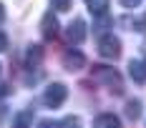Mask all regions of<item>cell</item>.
<instances>
[{
	"label": "cell",
	"instance_id": "1",
	"mask_svg": "<svg viewBox=\"0 0 146 128\" xmlns=\"http://www.w3.org/2000/svg\"><path fill=\"white\" fill-rule=\"evenodd\" d=\"M93 78H98L101 83H106L108 88H111V93H116V96H121L123 93V83H121V75H118L116 71H111V68H103V65H93Z\"/></svg>",
	"mask_w": 146,
	"mask_h": 128
},
{
	"label": "cell",
	"instance_id": "2",
	"mask_svg": "<svg viewBox=\"0 0 146 128\" xmlns=\"http://www.w3.org/2000/svg\"><path fill=\"white\" fill-rule=\"evenodd\" d=\"M66 98H68V88L63 83H50L43 90V103L48 108H60L66 103Z\"/></svg>",
	"mask_w": 146,
	"mask_h": 128
},
{
	"label": "cell",
	"instance_id": "3",
	"mask_svg": "<svg viewBox=\"0 0 146 128\" xmlns=\"http://www.w3.org/2000/svg\"><path fill=\"white\" fill-rule=\"evenodd\" d=\"M98 53L108 60H118L121 58V40L116 35H103L98 40Z\"/></svg>",
	"mask_w": 146,
	"mask_h": 128
},
{
	"label": "cell",
	"instance_id": "4",
	"mask_svg": "<svg viewBox=\"0 0 146 128\" xmlns=\"http://www.w3.org/2000/svg\"><path fill=\"white\" fill-rule=\"evenodd\" d=\"M86 20L83 18H76L73 23H68V28H66V38H68V43H73V45H81V43L86 40Z\"/></svg>",
	"mask_w": 146,
	"mask_h": 128
},
{
	"label": "cell",
	"instance_id": "5",
	"mask_svg": "<svg viewBox=\"0 0 146 128\" xmlns=\"http://www.w3.org/2000/svg\"><path fill=\"white\" fill-rule=\"evenodd\" d=\"M86 65V58L81 50H66L63 53V68L66 71H81Z\"/></svg>",
	"mask_w": 146,
	"mask_h": 128
},
{
	"label": "cell",
	"instance_id": "6",
	"mask_svg": "<svg viewBox=\"0 0 146 128\" xmlns=\"http://www.w3.org/2000/svg\"><path fill=\"white\" fill-rule=\"evenodd\" d=\"M40 30H43V38H48V40H53V38L58 35V20H56V15H53V13H45L43 15Z\"/></svg>",
	"mask_w": 146,
	"mask_h": 128
},
{
	"label": "cell",
	"instance_id": "7",
	"mask_svg": "<svg viewBox=\"0 0 146 128\" xmlns=\"http://www.w3.org/2000/svg\"><path fill=\"white\" fill-rule=\"evenodd\" d=\"M129 75L136 83H146V60H131L129 63Z\"/></svg>",
	"mask_w": 146,
	"mask_h": 128
},
{
	"label": "cell",
	"instance_id": "8",
	"mask_svg": "<svg viewBox=\"0 0 146 128\" xmlns=\"http://www.w3.org/2000/svg\"><path fill=\"white\" fill-rule=\"evenodd\" d=\"M93 128H123V126H121L118 115H113V113H101L98 118H96Z\"/></svg>",
	"mask_w": 146,
	"mask_h": 128
},
{
	"label": "cell",
	"instance_id": "9",
	"mask_svg": "<svg viewBox=\"0 0 146 128\" xmlns=\"http://www.w3.org/2000/svg\"><path fill=\"white\" fill-rule=\"evenodd\" d=\"M86 5L96 18H106L108 13V0H86Z\"/></svg>",
	"mask_w": 146,
	"mask_h": 128
},
{
	"label": "cell",
	"instance_id": "10",
	"mask_svg": "<svg viewBox=\"0 0 146 128\" xmlns=\"http://www.w3.org/2000/svg\"><path fill=\"white\" fill-rule=\"evenodd\" d=\"M30 126H33V113H30V111H20V113H15L13 128H30Z\"/></svg>",
	"mask_w": 146,
	"mask_h": 128
},
{
	"label": "cell",
	"instance_id": "11",
	"mask_svg": "<svg viewBox=\"0 0 146 128\" xmlns=\"http://www.w3.org/2000/svg\"><path fill=\"white\" fill-rule=\"evenodd\" d=\"M40 60H43V48H40V45H30L28 55H25V63H28V65H38Z\"/></svg>",
	"mask_w": 146,
	"mask_h": 128
},
{
	"label": "cell",
	"instance_id": "12",
	"mask_svg": "<svg viewBox=\"0 0 146 128\" xmlns=\"http://www.w3.org/2000/svg\"><path fill=\"white\" fill-rule=\"evenodd\" d=\"M126 115L131 121H139L141 118V100H129L126 103Z\"/></svg>",
	"mask_w": 146,
	"mask_h": 128
},
{
	"label": "cell",
	"instance_id": "13",
	"mask_svg": "<svg viewBox=\"0 0 146 128\" xmlns=\"http://www.w3.org/2000/svg\"><path fill=\"white\" fill-rule=\"evenodd\" d=\"M60 128H81V118L78 115H68V118H63L58 123Z\"/></svg>",
	"mask_w": 146,
	"mask_h": 128
},
{
	"label": "cell",
	"instance_id": "14",
	"mask_svg": "<svg viewBox=\"0 0 146 128\" xmlns=\"http://www.w3.org/2000/svg\"><path fill=\"white\" fill-rule=\"evenodd\" d=\"M50 3H53V10H58V13H66L71 8V0H50Z\"/></svg>",
	"mask_w": 146,
	"mask_h": 128
},
{
	"label": "cell",
	"instance_id": "15",
	"mask_svg": "<svg viewBox=\"0 0 146 128\" xmlns=\"http://www.w3.org/2000/svg\"><path fill=\"white\" fill-rule=\"evenodd\" d=\"M118 3H121L123 8H129V10H133V8H139V5H141V0H118Z\"/></svg>",
	"mask_w": 146,
	"mask_h": 128
},
{
	"label": "cell",
	"instance_id": "16",
	"mask_svg": "<svg viewBox=\"0 0 146 128\" xmlns=\"http://www.w3.org/2000/svg\"><path fill=\"white\" fill-rule=\"evenodd\" d=\"M38 128H60V126L56 123V121H50V118H45V121H40V123H38Z\"/></svg>",
	"mask_w": 146,
	"mask_h": 128
},
{
	"label": "cell",
	"instance_id": "17",
	"mask_svg": "<svg viewBox=\"0 0 146 128\" xmlns=\"http://www.w3.org/2000/svg\"><path fill=\"white\" fill-rule=\"evenodd\" d=\"M3 50H8V35L0 30V53H3Z\"/></svg>",
	"mask_w": 146,
	"mask_h": 128
},
{
	"label": "cell",
	"instance_id": "18",
	"mask_svg": "<svg viewBox=\"0 0 146 128\" xmlns=\"http://www.w3.org/2000/svg\"><path fill=\"white\" fill-rule=\"evenodd\" d=\"M3 20H5V5L0 3V23H3Z\"/></svg>",
	"mask_w": 146,
	"mask_h": 128
},
{
	"label": "cell",
	"instance_id": "19",
	"mask_svg": "<svg viewBox=\"0 0 146 128\" xmlns=\"http://www.w3.org/2000/svg\"><path fill=\"white\" fill-rule=\"evenodd\" d=\"M141 50H144V55H146V40H144V45H141Z\"/></svg>",
	"mask_w": 146,
	"mask_h": 128
}]
</instances>
